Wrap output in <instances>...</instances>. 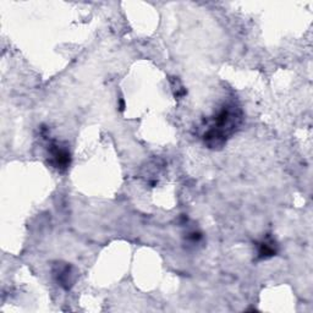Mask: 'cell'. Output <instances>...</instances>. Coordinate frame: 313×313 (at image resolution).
Segmentation results:
<instances>
[{
	"label": "cell",
	"mask_w": 313,
	"mask_h": 313,
	"mask_svg": "<svg viewBox=\"0 0 313 313\" xmlns=\"http://www.w3.org/2000/svg\"><path fill=\"white\" fill-rule=\"evenodd\" d=\"M50 156L53 159V164L55 168L60 170H65L70 164V153L66 148L58 146V144H52L49 148Z\"/></svg>",
	"instance_id": "6da1fadb"
},
{
	"label": "cell",
	"mask_w": 313,
	"mask_h": 313,
	"mask_svg": "<svg viewBox=\"0 0 313 313\" xmlns=\"http://www.w3.org/2000/svg\"><path fill=\"white\" fill-rule=\"evenodd\" d=\"M273 245V242L272 244H268L267 241L262 242L261 245H259V256L262 257V258H268V257H272L275 254V249H274V246H272Z\"/></svg>",
	"instance_id": "7a4b0ae2"
}]
</instances>
